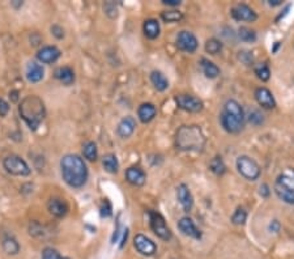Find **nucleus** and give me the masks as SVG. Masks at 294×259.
I'll use <instances>...</instances> for the list:
<instances>
[{
	"instance_id": "obj_1",
	"label": "nucleus",
	"mask_w": 294,
	"mask_h": 259,
	"mask_svg": "<svg viewBox=\"0 0 294 259\" xmlns=\"http://www.w3.org/2000/svg\"><path fill=\"white\" fill-rule=\"evenodd\" d=\"M60 169H62L63 179L71 188L79 189L87 183V165L78 155H65L60 161Z\"/></svg>"
},
{
	"instance_id": "obj_2",
	"label": "nucleus",
	"mask_w": 294,
	"mask_h": 259,
	"mask_svg": "<svg viewBox=\"0 0 294 259\" xmlns=\"http://www.w3.org/2000/svg\"><path fill=\"white\" fill-rule=\"evenodd\" d=\"M20 116L31 130H37L45 118V105L40 97L28 96L21 101L19 107Z\"/></svg>"
},
{
	"instance_id": "obj_3",
	"label": "nucleus",
	"mask_w": 294,
	"mask_h": 259,
	"mask_svg": "<svg viewBox=\"0 0 294 259\" xmlns=\"http://www.w3.org/2000/svg\"><path fill=\"white\" fill-rule=\"evenodd\" d=\"M221 125L229 134H238L245 125V113L237 101L229 100L224 105L221 113Z\"/></svg>"
},
{
	"instance_id": "obj_4",
	"label": "nucleus",
	"mask_w": 294,
	"mask_h": 259,
	"mask_svg": "<svg viewBox=\"0 0 294 259\" xmlns=\"http://www.w3.org/2000/svg\"><path fill=\"white\" fill-rule=\"evenodd\" d=\"M175 143L182 151H201L204 148L205 137L199 126H183L176 132Z\"/></svg>"
},
{
	"instance_id": "obj_5",
	"label": "nucleus",
	"mask_w": 294,
	"mask_h": 259,
	"mask_svg": "<svg viewBox=\"0 0 294 259\" xmlns=\"http://www.w3.org/2000/svg\"><path fill=\"white\" fill-rule=\"evenodd\" d=\"M276 195L288 204H294V170L289 169L277 177L275 182Z\"/></svg>"
},
{
	"instance_id": "obj_6",
	"label": "nucleus",
	"mask_w": 294,
	"mask_h": 259,
	"mask_svg": "<svg viewBox=\"0 0 294 259\" xmlns=\"http://www.w3.org/2000/svg\"><path fill=\"white\" fill-rule=\"evenodd\" d=\"M237 169H238L239 174L248 181H256L262 173L256 161L248 156H239L237 159Z\"/></svg>"
},
{
	"instance_id": "obj_7",
	"label": "nucleus",
	"mask_w": 294,
	"mask_h": 259,
	"mask_svg": "<svg viewBox=\"0 0 294 259\" xmlns=\"http://www.w3.org/2000/svg\"><path fill=\"white\" fill-rule=\"evenodd\" d=\"M3 166L10 174L17 175V177H26L31 172V169L29 168L26 161L20 156H16V155L7 156L3 160Z\"/></svg>"
},
{
	"instance_id": "obj_8",
	"label": "nucleus",
	"mask_w": 294,
	"mask_h": 259,
	"mask_svg": "<svg viewBox=\"0 0 294 259\" xmlns=\"http://www.w3.org/2000/svg\"><path fill=\"white\" fill-rule=\"evenodd\" d=\"M148 215H149V224H151V228H152L153 233H155L158 238H161V240L164 241L171 240V231L166 225L165 218L158 212H155V211H149Z\"/></svg>"
},
{
	"instance_id": "obj_9",
	"label": "nucleus",
	"mask_w": 294,
	"mask_h": 259,
	"mask_svg": "<svg viewBox=\"0 0 294 259\" xmlns=\"http://www.w3.org/2000/svg\"><path fill=\"white\" fill-rule=\"evenodd\" d=\"M175 102L179 109L189 113H199L204 107L201 100H199L195 96H190V94H180L175 97Z\"/></svg>"
},
{
	"instance_id": "obj_10",
	"label": "nucleus",
	"mask_w": 294,
	"mask_h": 259,
	"mask_svg": "<svg viewBox=\"0 0 294 259\" xmlns=\"http://www.w3.org/2000/svg\"><path fill=\"white\" fill-rule=\"evenodd\" d=\"M176 46L185 53H194L198 49V40L191 31L183 30L176 37Z\"/></svg>"
},
{
	"instance_id": "obj_11",
	"label": "nucleus",
	"mask_w": 294,
	"mask_h": 259,
	"mask_svg": "<svg viewBox=\"0 0 294 259\" xmlns=\"http://www.w3.org/2000/svg\"><path fill=\"white\" fill-rule=\"evenodd\" d=\"M232 16L233 19L237 20V21L254 22L258 19L256 12L251 7H248L247 4H238V6H235L232 10Z\"/></svg>"
},
{
	"instance_id": "obj_12",
	"label": "nucleus",
	"mask_w": 294,
	"mask_h": 259,
	"mask_svg": "<svg viewBox=\"0 0 294 259\" xmlns=\"http://www.w3.org/2000/svg\"><path fill=\"white\" fill-rule=\"evenodd\" d=\"M133 245H135V247L140 254L145 256H152L157 250L155 242L152 240H149L148 237H145L144 234H137L135 240H133Z\"/></svg>"
},
{
	"instance_id": "obj_13",
	"label": "nucleus",
	"mask_w": 294,
	"mask_h": 259,
	"mask_svg": "<svg viewBox=\"0 0 294 259\" xmlns=\"http://www.w3.org/2000/svg\"><path fill=\"white\" fill-rule=\"evenodd\" d=\"M255 98H256L258 103H259L263 109L272 110L276 107L275 97H273V94L271 93L267 88L264 87L258 88L256 91H255Z\"/></svg>"
},
{
	"instance_id": "obj_14",
	"label": "nucleus",
	"mask_w": 294,
	"mask_h": 259,
	"mask_svg": "<svg viewBox=\"0 0 294 259\" xmlns=\"http://www.w3.org/2000/svg\"><path fill=\"white\" fill-rule=\"evenodd\" d=\"M176 195H178V200H179L180 206L185 209V212H190L192 209V206H194V198H192L190 189L185 183L179 184L176 189Z\"/></svg>"
},
{
	"instance_id": "obj_15",
	"label": "nucleus",
	"mask_w": 294,
	"mask_h": 259,
	"mask_svg": "<svg viewBox=\"0 0 294 259\" xmlns=\"http://www.w3.org/2000/svg\"><path fill=\"white\" fill-rule=\"evenodd\" d=\"M59 56H60V50L55 46H45L37 53V59L41 63H45V64L56 62L59 59Z\"/></svg>"
},
{
	"instance_id": "obj_16",
	"label": "nucleus",
	"mask_w": 294,
	"mask_h": 259,
	"mask_svg": "<svg viewBox=\"0 0 294 259\" xmlns=\"http://www.w3.org/2000/svg\"><path fill=\"white\" fill-rule=\"evenodd\" d=\"M126 179L132 186H144L146 182V174L137 166H132L126 170Z\"/></svg>"
},
{
	"instance_id": "obj_17",
	"label": "nucleus",
	"mask_w": 294,
	"mask_h": 259,
	"mask_svg": "<svg viewBox=\"0 0 294 259\" xmlns=\"http://www.w3.org/2000/svg\"><path fill=\"white\" fill-rule=\"evenodd\" d=\"M47 209L55 217H64L68 213V204L65 203V200L59 199V198H53L47 203Z\"/></svg>"
},
{
	"instance_id": "obj_18",
	"label": "nucleus",
	"mask_w": 294,
	"mask_h": 259,
	"mask_svg": "<svg viewBox=\"0 0 294 259\" xmlns=\"http://www.w3.org/2000/svg\"><path fill=\"white\" fill-rule=\"evenodd\" d=\"M135 128H136V121H135L133 117L128 116V117H124L121 122H119L117 131L119 136L123 137V139H127V137H130L131 135L133 134Z\"/></svg>"
},
{
	"instance_id": "obj_19",
	"label": "nucleus",
	"mask_w": 294,
	"mask_h": 259,
	"mask_svg": "<svg viewBox=\"0 0 294 259\" xmlns=\"http://www.w3.org/2000/svg\"><path fill=\"white\" fill-rule=\"evenodd\" d=\"M178 227H179L180 232H182V233L185 234V236H189V237L195 238V240H200V238H201L200 231H199V229L196 228V225L194 224V221H192V220L190 217H182V218H180Z\"/></svg>"
},
{
	"instance_id": "obj_20",
	"label": "nucleus",
	"mask_w": 294,
	"mask_h": 259,
	"mask_svg": "<svg viewBox=\"0 0 294 259\" xmlns=\"http://www.w3.org/2000/svg\"><path fill=\"white\" fill-rule=\"evenodd\" d=\"M44 68L35 62H30L26 67V78L30 83H38L44 79Z\"/></svg>"
},
{
	"instance_id": "obj_21",
	"label": "nucleus",
	"mask_w": 294,
	"mask_h": 259,
	"mask_svg": "<svg viewBox=\"0 0 294 259\" xmlns=\"http://www.w3.org/2000/svg\"><path fill=\"white\" fill-rule=\"evenodd\" d=\"M156 114H157V109L152 103H142L137 110V116H139V119L142 123L151 122L156 117Z\"/></svg>"
},
{
	"instance_id": "obj_22",
	"label": "nucleus",
	"mask_w": 294,
	"mask_h": 259,
	"mask_svg": "<svg viewBox=\"0 0 294 259\" xmlns=\"http://www.w3.org/2000/svg\"><path fill=\"white\" fill-rule=\"evenodd\" d=\"M142 29H144V34H145L146 38H149V40H155V38H157L158 35H160V24H158L157 20L155 19H149L146 20L145 22H144V26H142Z\"/></svg>"
},
{
	"instance_id": "obj_23",
	"label": "nucleus",
	"mask_w": 294,
	"mask_h": 259,
	"mask_svg": "<svg viewBox=\"0 0 294 259\" xmlns=\"http://www.w3.org/2000/svg\"><path fill=\"white\" fill-rule=\"evenodd\" d=\"M151 82H152L153 87L160 92L166 91L169 88V80L166 79V76L160 71H153L151 73Z\"/></svg>"
},
{
	"instance_id": "obj_24",
	"label": "nucleus",
	"mask_w": 294,
	"mask_h": 259,
	"mask_svg": "<svg viewBox=\"0 0 294 259\" xmlns=\"http://www.w3.org/2000/svg\"><path fill=\"white\" fill-rule=\"evenodd\" d=\"M55 78L64 85H71L75 82V72L69 67H60L55 71Z\"/></svg>"
},
{
	"instance_id": "obj_25",
	"label": "nucleus",
	"mask_w": 294,
	"mask_h": 259,
	"mask_svg": "<svg viewBox=\"0 0 294 259\" xmlns=\"http://www.w3.org/2000/svg\"><path fill=\"white\" fill-rule=\"evenodd\" d=\"M200 66L201 68H203L204 75L207 76L208 79H216L217 76L220 75V68H218L213 62H211V60L203 58V59L200 60Z\"/></svg>"
},
{
	"instance_id": "obj_26",
	"label": "nucleus",
	"mask_w": 294,
	"mask_h": 259,
	"mask_svg": "<svg viewBox=\"0 0 294 259\" xmlns=\"http://www.w3.org/2000/svg\"><path fill=\"white\" fill-rule=\"evenodd\" d=\"M103 168L107 173H112V174H115L118 172V169H119V163H118V159L115 155L113 153H108L103 157Z\"/></svg>"
},
{
	"instance_id": "obj_27",
	"label": "nucleus",
	"mask_w": 294,
	"mask_h": 259,
	"mask_svg": "<svg viewBox=\"0 0 294 259\" xmlns=\"http://www.w3.org/2000/svg\"><path fill=\"white\" fill-rule=\"evenodd\" d=\"M2 246H3V250L8 254V255H16V254H19L20 251L19 242H17L13 237L4 238L3 242H2Z\"/></svg>"
},
{
	"instance_id": "obj_28",
	"label": "nucleus",
	"mask_w": 294,
	"mask_h": 259,
	"mask_svg": "<svg viewBox=\"0 0 294 259\" xmlns=\"http://www.w3.org/2000/svg\"><path fill=\"white\" fill-rule=\"evenodd\" d=\"M83 153L85 159L89 160V161H96L97 157H98V150H97V145L93 141H88L83 148Z\"/></svg>"
},
{
	"instance_id": "obj_29",
	"label": "nucleus",
	"mask_w": 294,
	"mask_h": 259,
	"mask_svg": "<svg viewBox=\"0 0 294 259\" xmlns=\"http://www.w3.org/2000/svg\"><path fill=\"white\" fill-rule=\"evenodd\" d=\"M221 50H223V44H221V41L216 40V38L208 40L207 44H205V51L208 54H211V55H217Z\"/></svg>"
},
{
	"instance_id": "obj_30",
	"label": "nucleus",
	"mask_w": 294,
	"mask_h": 259,
	"mask_svg": "<svg viewBox=\"0 0 294 259\" xmlns=\"http://www.w3.org/2000/svg\"><path fill=\"white\" fill-rule=\"evenodd\" d=\"M209 168H211L212 172H213L214 174H217V175H223L224 173L226 172L225 164H224L223 159L218 156L214 157V159H212L211 164H209Z\"/></svg>"
},
{
	"instance_id": "obj_31",
	"label": "nucleus",
	"mask_w": 294,
	"mask_h": 259,
	"mask_svg": "<svg viewBox=\"0 0 294 259\" xmlns=\"http://www.w3.org/2000/svg\"><path fill=\"white\" fill-rule=\"evenodd\" d=\"M161 19L165 22H178L183 19V13L179 11H165L161 13Z\"/></svg>"
},
{
	"instance_id": "obj_32",
	"label": "nucleus",
	"mask_w": 294,
	"mask_h": 259,
	"mask_svg": "<svg viewBox=\"0 0 294 259\" xmlns=\"http://www.w3.org/2000/svg\"><path fill=\"white\" fill-rule=\"evenodd\" d=\"M238 37L245 42H254L256 40V33L246 26H242L238 29Z\"/></svg>"
},
{
	"instance_id": "obj_33",
	"label": "nucleus",
	"mask_w": 294,
	"mask_h": 259,
	"mask_svg": "<svg viewBox=\"0 0 294 259\" xmlns=\"http://www.w3.org/2000/svg\"><path fill=\"white\" fill-rule=\"evenodd\" d=\"M255 75H256L262 82H267V80H270L271 78V71L267 64L260 63V64H258V66L255 67Z\"/></svg>"
},
{
	"instance_id": "obj_34",
	"label": "nucleus",
	"mask_w": 294,
	"mask_h": 259,
	"mask_svg": "<svg viewBox=\"0 0 294 259\" xmlns=\"http://www.w3.org/2000/svg\"><path fill=\"white\" fill-rule=\"evenodd\" d=\"M232 221L234 225H243L247 221V212L243 208H238L232 216Z\"/></svg>"
},
{
	"instance_id": "obj_35",
	"label": "nucleus",
	"mask_w": 294,
	"mask_h": 259,
	"mask_svg": "<svg viewBox=\"0 0 294 259\" xmlns=\"http://www.w3.org/2000/svg\"><path fill=\"white\" fill-rule=\"evenodd\" d=\"M248 121H250L252 125L258 126L263 123L264 118H263V116L258 112V110H252V112H250V114H248Z\"/></svg>"
},
{
	"instance_id": "obj_36",
	"label": "nucleus",
	"mask_w": 294,
	"mask_h": 259,
	"mask_svg": "<svg viewBox=\"0 0 294 259\" xmlns=\"http://www.w3.org/2000/svg\"><path fill=\"white\" fill-rule=\"evenodd\" d=\"M42 259H63V258L55 249L46 247V249L42 251Z\"/></svg>"
},
{
	"instance_id": "obj_37",
	"label": "nucleus",
	"mask_w": 294,
	"mask_h": 259,
	"mask_svg": "<svg viewBox=\"0 0 294 259\" xmlns=\"http://www.w3.org/2000/svg\"><path fill=\"white\" fill-rule=\"evenodd\" d=\"M238 58L246 66H251L254 63V56H252V53H250V51H241Z\"/></svg>"
},
{
	"instance_id": "obj_38",
	"label": "nucleus",
	"mask_w": 294,
	"mask_h": 259,
	"mask_svg": "<svg viewBox=\"0 0 294 259\" xmlns=\"http://www.w3.org/2000/svg\"><path fill=\"white\" fill-rule=\"evenodd\" d=\"M112 213V204L108 203V200H105L102 206H101V216L102 217H110Z\"/></svg>"
},
{
	"instance_id": "obj_39",
	"label": "nucleus",
	"mask_w": 294,
	"mask_h": 259,
	"mask_svg": "<svg viewBox=\"0 0 294 259\" xmlns=\"http://www.w3.org/2000/svg\"><path fill=\"white\" fill-rule=\"evenodd\" d=\"M51 31H53V34L55 35L58 40H62L63 37H64V30H63L60 26H58V25H54L53 28H51Z\"/></svg>"
},
{
	"instance_id": "obj_40",
	"label": "nucleus",
	"mask_w": 294,
	"mask_h": 259,
	"mask_svg": "<svg viewBox=\"0 0 294 259\" xmlns=\"http://www.w3.org/2000/svg\"><path fill=\"white\" fill-rule=\"evenodd\" d=\"M10 110V106H8V103L6 102L4 100L0 98V117H6L7 113Z\"/></svg>"
},
{
	"instance_id": "obj_41",
	"label": "nucleus",
	"mask_w": 294,
	"mask_h": 259,
	"mask_svg": "<svg viewBox=\"0 0 294 259\" xmlns=\"http://www.w3.org/2000/svg\"><path fill=\"white\" fill-rule=\"evenodd\" d=\"M105 12L107 13L110 17H112V12H115V15H118L117 13V7H115L114 3H106L105 6Z\"/></svg>"
},
{
	"instance_id": "obj_42",
	"label": "nucleus",
	"mask_w": 294,
	"mask_h": 259,
	"mask_svg": "<svg viewBox=\"0 0 294 259\" xmlns=\"http://www.w3.org/2000/svg\"><path fill=\"white\" fill-rule=\"evenodd\" d=\"M259 193H260V195L262 197H264V198H267L268 195H270V188H268V184H262L259 188Z\"/></svg>"
},
{
	"instance_id": "obj_43",
	"label": "nucleus",
	"mask_w": 294,
	"mask_h": 259,
	"mask_svg": "<svg viewBox=\"0 0 294 259\" xmlns=\"http://www.w3.org/2000/svg\"><path fill=\"white\" fill-rule=\"evenodd\" d=\"M280 228H281V225H280V223L277 220H273L272 224L270 225V229L272 232H275V233H277L280 231Z\"/></svg>"
},
{
	"instance_id": "obj_44",
	"label": "nucleus",
	"mask_w": 294,
	"mask_h": 259,
	"mask_svg": "<svg viewBox=\"0 0 294 259\" xmlns=\"http://www.w3.org/2000/svg\"><path fill=\"white\" fill-rule=\"evenodd\" d=\"M164 4H166V6H171V7H175V6H179L182 2L180 0H164L162 2Z\"/></svg>"
},
{
	"instance_id": "obj_45",
	"label": "nucleus",
	"mask_w": 294,
	"mask_h": 259,
	"mask_svg": "<svg viewBox=\"0 0 294 259\" xmlns=\"http://www.w3.org/2000/svg\"><path fill=\"white\" fill-rule=\"evenodd\" d=\"M127 236H128V229H126L123 233V240H122V242H121V247L124 246V242H126V240H127Z\"/></svg>"
},
{
	"instance_id": "obj_46",
	"label": "nucleus",
	"mask_w": 294,
	"mask_h": 259,
	"mask_svg": "<svg viewBox=\"0 0 294 259\" xmlns=\"http://www.w3.org/2000/svg\"><path fill=\"white\" fill-rule=\"evenodd\" d=\"M282 0H268V3H270V6H280L281 4Z\"/></svg>"
},
{
	"instance_id": "obj_47",
	"label": "nucleus",
	"mask_w": 294,
	"mask_h": 259,
	"mask_svg": "<svg viewBox=\"0 0 294 259\" xmlns=\"http://www.w3.org/2000/svg\"><path fill=\"white\" fill-rule=\"evenodd\" d=\"M279 46H280V42H276L275 44V47H273V53H276V51H277V49H279Z\"/></svg>"
},
{
	"instance_id": "obj_48",
	"label": "nucleus",
	"mask_w": 294,
	"mask_h": 259,
	"mask_svg": "<svg viewBox=\"0 0 294 259\" xmlns=\"http://www.w3.org/2000/svg\"><path fill=\"white\" fill-rule=\"evenodd\" d=\"M63 259H69V258H63Z\"/></svg>"
}]
</instances>
